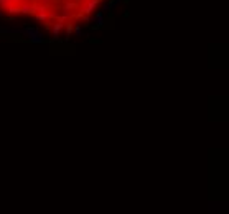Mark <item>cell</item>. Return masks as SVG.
<instances>
[{
	"label": "cell",
	"instance_id": "1",
	"mask_svg": "<svg viewBox=\"0 0 229 214\" xmlns=\"http://www.w3.org/2000/svg\"><path fill=\"white\" fill-rule=\"evenodd\" d=\"M106 0H0V12L40 23L51 33L68 35L83 27Z\"/></svg>",
	"mask_w": 229,
	"mask_h": 214
}]
</instances>
